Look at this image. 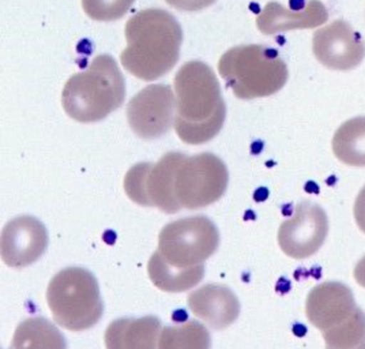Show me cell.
Segmentation results:
<instances>
[{
	"label": "cell",
	"mask_w": 365,
	"mask_h": 349,
	"mask_svg": "<svg viewBox=\"0 0 365 349\" xmlns=\"http://www.w3.org/2000/svg\"><path fill=\"white\" fill-rule=\"evenodd\" d=\"M173 84L176 134L188 145L212 141L227 118V106L213 70L203 61H187L178 71Z\"/></svg>",
	"instance_id": "cell-1"
},
{
	"label": "cell",
	"mask_w": 365,
	"mask_h": 349,
	"mask_svg": "<svg viewBox=\"0 0 365 349\" xmlns=\"http://www.w3.org/2000/svg\"><path fill=\"white\" fill-rule=\"evenodd\" d=\"M125 40L123 67L138 79L150 82L168 74L179 61L182 26L165 10L148 9L128 19Z\"/></svg>",
	"instance_id": "cell-2"
},
{
	"label": "cell",
	"mask_w": 365,
	"mask_h": 349,
	"mask_svg": "<svg viewBox=\"0 0 365 349\" xmlns=\"http://www.w3.org/2000/svg\"><path fill=\"white\" fill-rule=\"evenodd\" d=\"M124 97L125 81L118 63L109 55H98L66 82L61 104L76 122L96 123L122 106Z\"/></svg>",
	"instance_id": "cell-3"
},
{
	"label": "cell",
	"mask_w": 365,
	"mask_h": 349,
	"mask_svg": "<svg viewBox=\"0 0 365 349\" xmlns=\"http://www.w3.org/2000/svg\"><path fill=\"white\" fill-rule=\"evenodd\" d=\"M218 71L240 100L269 97L288 82V66L270 46L250 44L230 48L218 61Z\"/></svg>",
	"instance_id": "cell-4"
},
{
	"label": "cell",
	"mask_w": 365,
	"mask_h": 349,
	"mask_svg": "<svg viewBox=\"0 0 365 349\" xmlns=\"http://www.w3.org/2000/svg\"><path fill=\"white\" fill-rule=\"evenodd\" d=\"M46 303L58 326L83 332L103 317L104 303L96 277L83 268H66L46 288Z\"/></svg>",
	"instance_id": "cell-5"
},
{
	"label": "cell",
	"mask_w": 365,
	"mask_h": 349,
	"mask_svg": "<svg viewBox=\"0 0 365 349\" xmlns=\"http://www.w3.org/2000/svg\"><path fill=\"white\" fill-rule=\"evenodd\" d=\"M220 241V231L209 217L192 216L163 228L157 251L173 266L194 268L213 256Z\"/></svg>",
	"instance_id": "cell-6"
},
{
	"label": "cell",
	"mask_w": 365,
	"mask_h": 349,
	"mask_svg": "<svg viewBox=\"0 0 365 349\" xmlns=\"http://www.w3.org/2000/svg\"><path fill=\"white\" fill-rule=\"evenodd\" d=\"M228 183V168L213 153L184 156L176 172V196L182 208L202 209L221 199Z\"/></svg>",
	"instance_id": "cell-7"
},
{
	"label": "cell",
	"mask_w": 365,
	"mask_h": 349,
	"mask_svg": "<svg viewBox=\"0 0 365 349\" xmlns=\"http://www.w3.org/2000/svg\"><path fill=\"white\" fill-rule=\"evenodd\" d=\"M329 229L326 211L314 201H302L293 216L281 224L277 239L281 250L290 258H309L326 242Z\"/></svg>",
	"instance_id": "cell-8"
},
{
	"label": "cell",
	"mask_w": 365,
	"mask_h": 349,
	"mask_svg": "<svg viewBox=\"0 0 365 349\" xmlns=\"http://www.w3.org/2000/svg\"><path fill=\"white\" fill-rule=\"evenodd\" d=\"M127 121L142 139L165 136L176 121V94L163 84L142 89L127 106Z\"/></svg>",
	"instance_id": "cell-9"
},
{
	"label": "cell",
	"mask_w": 365,
	"mask_h": 349,
	"mask_svg": "<svg viewBox=\"0 0 365 349\" xmlns=\"http://www.w3.org/2000/svg\"><path fill=\"white\" fill-rule=\"evenodd\" d=\"M312 49L319 63L336 71L353 70L365 58L363 37L342 19H336L315 31Z\"/></svg>",
	"instance_id": "cell-10"
},
{
	"label": "cell",
	"mask_w": 365,
	"mask_h": 349,
	"mask_svg": "<svg viewBox=\"0 0 365 349\" xmlns=\"http://www.w3.org/2000/svg\"><path fill=\"white\" fill-rule=\"evenodd\" d=\"M46 247V226L33 216H18L1 229V259L11 269L31 266L43 257Z\"/></svg>",
	"instance_id": "cell-11"
},
{
	"label": "cell",
	"mask_w": 365,
	"mask_h": 349,
	"mask_svg": "<svg viewBox=\"0 0 365 349\" xmlns=\"http://www.w3.org/2000/svg\"><path fill=\"white\" fill-rule=\"evenodd\" d=\"M356 310L351 289L339 281H327L314 287L305 300L307 319L320 332L346 320Z\"/></svg>",
	"instance_id": "cell-12"
},
{
	"label": "cell",
	"mask_w": 365,
	"mask_h": 349,
	"mask_svg": "<svg viewBox=\"0 0 365 349\" xmlns=\"http://www.w3.org/2000/svg\"><path fill=\"white\" fill-rule=\"evenodd\" d=\"M191 313L215 330H224L240 315V302L235 292L222 284H206L194 289L187 299Z\"/></svg>",
	"instance_id": "cell-13"
},
{
	"label": "cell",
	"mask_w": 365,
	"mask_h": 349,
	"mask_svg": "<svg viewBox=\"0 0 365 349\" xmlns=\"http://www.w3.org/2000/svg\"><path fill=\"white\" fill-rule=\"evenodd\" d=\"M327 19V9L320 0H309L300 10H290L278 1H270L257 16V26L263 34L272 36L293 29L318 28Z\"/></svg>",
	"instance_id": "cell-14"
},
{
	"label": "cell",
	"mask_w": 365,
	"mask_h": 349,
	"mask_svg": "<svg viewBox=\"0 0 365 349\" xmlns=\"http://www.w3.org/2000/svg\"><path fill=\"white\" fill-rule=\"evenodd\" d=\"M161 320L155 317L123 318L112 322L106 332L107 349H158Z\"/></svg>",
	"instance_id": "cell-15"
},
{
	"label": "cell",
	"mask_w": 365,
	"mask_h": 349,
	"mask_svg": "<svg viewBox=\"0 0 365 349\" xmlns=\"http://www.w3.org/2000/svg\"><path fill=\"white\" fill-rule=\"evenodd\" d=\"M185 154L167 153L158 163L153 164L148 175V197L152 208L163 213L175 214L182 211V205L176 196V172Z\"/></svg>",
	"instance_id": "cell-16"
},
{
	"label": "cell",
	"mask_w": 365,
	"mask_h": 349,
	"mask_svg": "<svg viewBox=\"0 0 365 349\" xmlns=\"http://www.w3.org/2000/svg\"><path fill=\"white\" fill-rule=\"evenodd\" d=\"M148 273L153 285L168 293H182L195 288L205 277V266L179 268L168 263L163 256L155 251L148 263Z\"/></svg>",
	"instance_id": "cell-17"
},
{
	"label": "cell",
	"mask_w": 365,
	"mask_h": 349,
	"mask_svg": "<svg viewBox=\"0 0 365 349\" xmlns=\"http://www.w3.org/2000/svg\"><path fill=\"white\" fill-rule=\"evenodd\" d=\"M13 349H67L61 330L41 317L25 319L16 329Z\"/></svg>",
	"instance_id": "cell-18"
},
{
	"label": "cell",
	"mask_w": 365,
	"mask_h": 349,
	"mask_svg": "<svg viewBox=\"0 0 365 349\" xmlns=\"http://www.w3.org/2000/svg\"><path fill=\"white\" fill-rule=\"evenodd\" d=\"M331 148L335 157L349 167H365V116H356L338 127Z\"/></svg>",
	"instance_id": "cell-19"
},
{
	"label": "cell",
	"mask_w": 365,
	"mask_h": 349,
	"mask_svg": "<svg viewBox=\"0 0 365 349\" xmlns=\"http://www.w3.org/2000/svg\"><path fill=\"white\" fill-rule=\"evenodd\" d=\"M212 335L198 320H187L180 325L163 328L158 349H210Z\"/></svg>",
	"instance_id": "cell-20"
},
{
	"label": "cell",
	"mask_w": 365,
	"mask_h": 349,
	"mask_svg": "<svg viewBox=\"0 0 365 349\" xmlns=\"http://www.w3.org/2000/svg\"><path fill=\"white\" fill-rule=\"evenodd\" d=\"M322 333L326 349H365V313L357 307L346 320Z\"/></svg>",
	"instance_id": "cell-21"
},
{
	"label": "cell",
	"mask_w": 365,
	"mask_h": 349,
	"mask_svg": "<svg viewBox=\"0 0 365 349\" xmlns=\"http://www.w3.org/2000/svg\"><path fill=\"white\" fill-rule=\"evenodd\" d=\"M135 0H82L86 16L98 22L120 19L131 9Z\"/></svg>",
	"instance_id": "cell-22"
},
{
	"label": "cell",
	"mask_w": 365,
	"mask_h": 349,
	"mask_svg": "<svg viewBox=\"0 0 365 349\" xmlns=\"http://www.w3.org/2000/svg\"><path fill=\"white\" fill-rule=\"evenodd\" d=\"M153 163H139L131 168L124 179V190L128 198L140 206L152 208L148 197V175Z\"/></svg>",
	"instance_id": "cell-23"
},
{
	"label": "cell",
	"mask_w": 365,
	"mask_h": 349,
	"mask_svg": "<svg viewBox=\"0 0 365 349\" xmlns=\"http://www.w3.org/2000/svg\"><path fill=\"white\" fill-rule=\"evenodd\" d=\"M165 1L179 11L195 13L210 7L217 0H165Z\"/></svg>",
	"instance_id": "cell-24"
},
{
	"label": "cell",
	"mask_w": 365,
	"mask_h": 349,
	"mask_svg": "<svg viewBox=\"0 0 365 349\" xmlns=\"http://www.w3.org/2000/svg\"><path fill=\"white\" fill-rule=\"evenodd\" d=\"M353 216H354L357 227L360 228V231L365 233V186L360 190L359 196L354 201Z\"/></svg>",
	"instance_id": "cell-25"
},
{
	"label": "cell",
	"mask_w": 365,
	"mask_h": 349,
	"mask_svg": "<svg viewBox=\"0 0 365 349\" xmlns=\"http://www.w3.org/2000/svg\"><path fill=\"white\" fill-rule=\"evenodd\" d=\"M353 277L360 287L365 288V256L357 262L354 272H353Z\"/></svg>",
	"instance_id": "cell-26"
}]
</instances>
